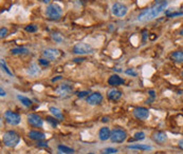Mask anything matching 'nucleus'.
<instances>
[{"instance_id": "32", "label": "nucleus", "mask_w": 183, "mask_h": 154, "mask_svg": "<svg viewBox=\"0 0 183 154\" xmlns=\"http://www.w3.org/2000/svg\"><path fill=\"white\" fill-rule=\"evenodd\" d=\"M125 73H126V74H128V75H132V76H137V75H138L137 72L133 71L132 69H128V70H126Z\"/></svg>"}, {"instance_id": "18", "label": "nucleus", "mask_w": 183, "mask_h": 154, "mask_svg": "<svg viewBox=\"0 0 183 154\" xmlns=\"http://www.w3.org/2000/svg\"><path fill=\"white\" fill-rule=\"evenodd\" d=\"M39 72H40V69L36 63H32V65L29 67V69L27 70V73L30 76H36L37 74H39Z\"/></svg>"}, {"instance_id": "1", "label": "nucleus", "mask_w": 183, "mask_h": 154, "mask_svg": "<svg viewBox=\"0 0 183 154\" xmlns=\"http://www.w3.org/2000/svg\"><path fill=\"white\" fill-rule=\"evenodd\" d=\"M167 6V1L165 0H161V1H158L152 8L147 9V10L143 11L142 13H140L138 16V21L139 22H147L150 20L157 18L158 16L161 14Z\"/></svg>"}, {"instance_id": "45", "label": "nucleus", "mask_w": 183, "mask_h": 154, "mask_svg": "<svg viewBox=\"0 0 183 154\" xmlns=\"http://www.w3.org/2000/svg\"><path fill=\"white\" fill-rule=\"evenodd\" d=\"M182 75H183V72H182Z\"/></svg>"}, {"instance_id": "30", "label": "nucleus", "mask_w": 183, "mask_h": 154, "mask_svg": "<svg viewBox=\"0 0 183 154\" xmlns=\"http://www.w3.org/2000/svg\"><path fill=\"white\" fill-rule=\"evenodd\" d=\"M47 121H49V123H50L53 127L57 126V121H56L55 119L52 118V117H47Z\"/></svg>"}, {"instance_id": "12", "label": "nucleus", "mask_w": 183, "mask_h": 154, "mask_svg": "<svg viewBox=\"0 0 183 154\" xmlns=\"http://www.w3.org/2000/svg\"><path fill=\"white\" fill-rule=\"evenodd\" d=\"M28 123L33 127H41L44 124V121L36 114L28 115Z\"/></svg>"}, {"instance_id": "28", "label": "nucleus", "mask_w": 183, "mask_h": 154, "mask_svg": "<svg viewBox=\"0 0 183 154\" xmlns=\"http://www.w3.org/2000/svg\"><path fill=\"white\" fill-rule=\"evenodd\" d=\"M1 68H2V70H3V71H5L6 73L9 74V75H12V72L8 69V67H6V65H5V62H4L3 59H1Z\"/></svg>"}, {"instance_id": "29", "label": "nucleus", "mask_w": 183, "mask_h": 154, "mask_svg": "<svg viewBox=\"0 0 183 154\" xmlns=\"http://www.w3.org/2000/svg\"><path fill=\"white\" fill-rule=\"evenodd\" d=\"M6 34H8V29H6V28H1V30H0V37L4 38L6 36Z\"/></svg>"}, {"instance_id": "35", "label": "nucleus", "mask_w": 183, "mask_h": 154, "mask_svg": "<svg viewBox=\"0 0 183 154\" xmlns=\"http://www.w3.org/2000/svg\"><path fill=\"white\" fill-rule=\"evenodd\" d=\"M37 146H39V147H48V144H47V142H40V140H38Z\"/></svg>"}, {"instance_id": "10", "label": "nucleus", "mask_w": 183, "mask_h": 154, "mask_svg": "<svg viewBox=\"0 0 183 154\" xmlns=\"http://www.w3.org/2000/svg\"><path fill=\"white\" fill-rule=\"evenodd\" d=\"M44 57L48 60H55L60 57V51L56 49H47L44 51Z\"/></svg>"}, {"instance_id": "2", "label": "nucleus", "mask_w": 183, "mask_h": 154, "mask_svg": "<svg viewBox=\"0 0 183 154\" xmlns=\"http://www.w3.org/2000/svg\"><path fill=\"white\" fill-rule=\"evenodd\" d=\"M19 140H20L19 135L15 131H6L2 135V142H3V144L6 147H10V148L16 147L18 142H19Z\"/></svg>"}, {"instance_id": "24", "label": "nucleus", "mask_w": 183, "mask_h": 154, "mask_svg": "<svg viewBox=\"0 0 183 154\" xmlns=\"http://www.w3.org/2000/svg\"><path fill=\"white\" fill-rule=\"evenodd\" d=\"M17 98L19 99V100L21 101L22 105L26 106V107H30V106L32 105V101H31L30 99L28 98V97H26V96H21V95H17Z\"/></svg>"}, {"instance_id": "31", "label": "nucleus", "mask_w": 183, "mask_h": 154, "mask_svg": "<svg viewBox=\"0 0 183 154\" xmlns=\"http://www.w3.org/2000/svg\"><path fill=\"white\" fill-rule=\"evenodd\" d=\"M52 37H53V39L55 40V41H57V42H62L63 41V38L59 37V35H58V34H53V35H52Z\"/></svg>"}, {"instance_id": "14", "label": "nucleus", "mask_w": 183, "mask_h": 154, "mask_svg": "<svg viewBox=\"0 0 183 154\" xmlns=\"http://www.w3.org/2000/svg\"><path fill=\"white\" fill-rule=\"evenodd\" d=\"M107 96L110 100H117L122 97V92L117 89H111L110 91H108Z\"/></svg>"}, {"instance_id": "36", "label": "nucleus", "mask_w": 183, "mask_h": 154, "mask_svg": "<svg viewBox=\"0 0 183 154\" xmlns=\"http://www.w3.org/2000/svg\"><path fill=\"white\" fill-rule=\"evenodd\" d=\"M180 15H183V13H173V14H168L167 16H168V17H175V16H180Z\"/></svg>"}, {"instance_id": "4", "label": "nucleus", "mask_w": 183, "mask_h": 154, "mask_svg": "<svg viewBox=\"0 0 183 154\" xmlns=\"http://www.w3.org/2000/svg\"><path fill=\"white\" fill-rule=\"evenodd\" d=\"M126 138H127V133H126V131H124L123 129L116 128L111 131V136H110V139H111L112 142L121 144V142H125Z\"/></svg>"}, {"instance_id": "6", "label": "nucleus", "mask_w": 183, "mask_h": 154, "mask_svg": "<svg viewBox=\"0 0 183 154\" xmlns=\"http://www.w3.org/2000/svg\"><path fill=\"white\" fill-rule=\"evenodd\" d=\"M4 119H5L6 123L12 124V126H16V124H20V121H21L20 115L10 110L5 111V113H4Z\"/></svg>"}, {"instance_id": "3", "label": "nucleus", "mask_w": 183, "mask_h": 154, "mask_svg": "<svg viewBox=\"0 0 183 154\" xmlns=\"http://www.w3.org/2000/svg\"><path fill=\"white\" fill-rule=\"evenodd\" d=\"M63 15V9L60 5L56 3H52L49 4L46 9V16L49 18V19L52 20H56L59 19Z\"/></svg>"}, {"instance_id": "43", "label": "nucleus", "mask_w": 183, "mask_h": 154, "mask_svg": "<svg viewBox=\"0 0 183 154\" xmlns=\"http://www.w3.org/2000/svg\"><path fill=\"white\" fill-rule=\"evenodd\" d=\"M42 2H45V3H48L49 1H50V0H41Z\"/></svg>"}, {"instance_id": "16", "label": "nucleus", "mask_w": 183, "mask_h": 154, "mask_svg": "<svg viewBox=\"0 0 183 154\" xmlns=\"http://www.w3.org/2000/svg\"><path fill=\"white\" fill-rule=\"evenodd\" d=\"M108 83L110 86H120L122 83H124V79L121 78L119 75H112L108 79Z\"/></svg>"}, {"instance_id": "23", "label": "nucleus", "mask_w": 183, "mask_h": 154, "mask_svg": "<svg viewBox=\"0 0 183 154\" xmlns=\"http://www.w3.org/2000/svg\"><path fill=\"white\" fill-rule=\"evenodd\" d=\"M11 53L13 55H17V54H28L29 50L26 47H14V49L11 50Z\"/></svg>"}, {"instance_id": "5", "label": "nucleus", "mask_w": 183, "mask_h": 154, "mask_svg": "<svg viewBox=\"0 0 183 154\" xmlns=\"http://www.w3.org/2000/svg\"><path fill=\"white\" fill-rule=\"evenodd\" d=\"M93 52L94 50L92 49V47H90L89 44H85V42L76 44L73 47V53L77 54V55H86V54H91Z\"/></svg>"}, {"instance_id": "8", "label": "nucleus", "mask_w": 183, "mask_h": 154, "mask_svg": "<svg viewBox=\"0 0 183 154\" xmlns=\"http://www.w3.org/2000/svg\"><path fill=\"white\" fill-rule=\"evenodd\" d=\"M133 116L138 119H141V121H145L149 116V111L144 107H138L133 110Z\"/></svg>"}, {"instance_id": "40", "label": "nucleus", "mask_w": 183, "mask_h": 154, "mask_svg": "<svg viewBox=\"0 0 183 154\" xmlns=\"http://www.w3.org/2000/svg\"><path fill=\"white\" fill-rule=\"evenodd\" d=\"M84 60H85L84 58H81V59H80V58H75V59H74V61H84Z\"/></svg>"}, {"instance_id": "19", "label": "nucleus", "mask_w": 183, "mask_h": 154, "mask_svg": "<svg viewBox=\"0 0 183 154\" xmlns=\"http://www.w3.org/2000/svg\"><path fill=\"white\" fill-rule=\"evenodd\" d=\"M171 59L176 62H179V63H182L183 62V52L182 51H176L174 53H171L170 55Z\"/></svg>"}, {"instance_id": "38", "label": "nucleus", "mask_w": 183, "mask_h": 154, "mask_svg": "<svg viewBox=\"0 0 183 154\" xmlns=\"http://www.w3.org/2000/svg\"><path fill=\"white\" fill-rule=\"evenodd\" d=\"M0 91H1V96H2V97H3V96H5L6 94H5V92L3 91V89H2V88H1V89H0Z\"/></svg>"}, {"instance_id": "27", "label": "nucleus", "mask_w": 183, "mask_h": 154, "mask_svg": "<svg viewBox=\"0 0 183 154\" xmlns=\"http://www.w3.org/2000/svg\"><path fill=\"white\" fill-rule=\"evenodd\" d=\"M133 136H135V140H143L144 138H145V134H144V132H137Z\"/></svg>"}, {"instance_id": "9", "label": "nucleus", "mask_w": 183, "mask_h": 154, "mask_svg": "<svg viewBox=\"0 0 183 154\" xmlns=\"http://www.w3.org/2000/svg\"><path fill=\"white\" fill-rule=\"evenodd\" d=\"M72 92H73V89L68 85H62L58 88H56V90H55V93L58 95V96L65 97V98H66V97H69L70 95L72 94Z\"/></svg>"}, {"instance_id": "33", "label": "nucleus", "mask_w": 183, "mask_h": 154, "mask_svg": "<svg viewBox=\"0 0 183 154\" xmlns=\"http://www.w3.org/2000/svg\"><path fill=\"white\" fill-rule=\"evenodd\" d=\"M39 63L40 65H49V60L48 59H39Z\"/></svg>"}, {"instance_id": "41", "label": "nucleus", "mask_w": 183, "mask_h": 154, "mask_svg": "<svg viewBox=\"0 0 183 154\" xmlns=\"http://www.w3.org/2000/svg\"><path fill=\"white\" fill-rule=\"evenodd\" d=\"M60 78H62V77L58 76L57 78H53V79H52V81H56V80H58V79H60Z\"/></svg>"}, {"instance_id": "15", "label": "nucleus", "mask_w": 183, "mask_h": 154, "mask_svg": "<svg viewBox=\"0 0 183 154\" xmlns=\"http://www.w3.org/2000/svg\"><path fill=\"white\" fill-rule=\"evenodd\" d=\"M152 138H153V140H155V142L162 144V142H164L167 139V135L164 132H161V131H159V132H155V133H153Z\"/></svg>"}, {"instance_id": "20", "label": "nucleus", "mask_w": 183, "mask_h": 154, "mask_svg": "<svg viewBox=\"0 0 183 154\" xmlns=\"http://www.w3.org/2000/svg\"><path fill=\"white\" fill-rule=\"evenodd\" d=\"M127 148L133 149V150H143V151H148L152 149L150 146H148V145H130Z\"/></svg>"}, {"instance_id": "42", "label": "nucleus", "mask_w": 183, "mask_h": 154, "mask_svg": "<svg viewBox=\"0 0 183 154\" xmlns=\"http://www.w3.org/2000/svg\"><path fill=\"white\" fill-rule=\"evenodd\" d=\"M103 121H108V117H104V118H103Z\"/></svg>"}, {"instance_id": "13", "label": "nucleus", "mask_w": 183, "mask_h": 154, "mask_svg": "<svg viewBox=\"0 0 183 154\" xmlns=\"http://www.w3.org/2000/svg\"><path fill=\"white\" fill-rule=\"evenodd\" d=\"M110 136H111V131H110V129L108 128V127H103V128H101L100 132H99V138L103 140V142H105V140L109 139Z\"/></svg>"}, {"instance_id": "34", "label": "nucleus", "mask_w": 183, "mask_h": 154, "mask_svg": "<svg viewBox=\"0 0 183 154\" xmlns=\"http://www.w3.org/2000/svg\"><path fill=\"white\" fill-rule=\"evenodd\" d=\"M87 94H89V92H88V91H83V92H80V93H78L77 96H78V97H85Z\"/></svg>"}, {"instance_id": "17", "label": "nucleus", "mask_w": 183, "mask_h": 154, "mask_svg": "<svg viewBox=\"0 0 183 154\" xmlns=\"http://www.w3.org/2000/svg\"><path fill=\"white\" fill-rule=\"evenodd\" d=\"M28 135L31 139H35V140H42V139H45V137H46L44 133L38 132V131H30Z\"/></svg>"}, {"instance_id": "37", "label": "nucleus", "mask_w": 183, "mask_h": 154, "mask_svg": "<svg viewBox=\"0 0 183 154\" xmlns=\"http://www.w3.org/2000/svg\"><path fill=\"white\" fill-rule=\"evenodd\" d=\"M149 95H150V97H152V98H155V92L152 91V90H151V91H149Z\"/></svg>"}, {"instance_id": "39", "label": "nucleus", "mask_w": 183, "mask_h": 154, "mask_svg": "<svg viewBox=\"0 0 183 154\" xmlns=\"http://www.w3.org/2000/svg\"><path fill=\"white\" fill-rule=\"evenodd\" d=\"M179 147H180V148L183 149V139H181V140L179 142Z\"/></svg>"}, {"instance_id": "25", "label": "nucleus", "mask_w": 183, "mask_h": 154, "mask_svg": "<svg viewBox=\"0 0 183 154\" xmlns=\"http://www.w3.org/2000/svg\"><path fill=\"white\" fill-rule=\"evenodd\" d=\"M102 154H114L117 152V150L116 148H105L101 151Z\"/></svg>"}, {"instance_id": "44", "label": "nucleus", "mask_w": 183, "mask_h": 154, "mask_svg": "<svg viewBox=\"0 0 183 154\" xmlns=\"http://www.w3.org/2000/svg\"><path fill=\"white\" fill-rule=\"evenodd\" d=\"M58 154H63V153H62V152H59V153H58Z\"/></svg>"}, {"instance_id": "22", "label": "nucleus", "mask_w": 183, "mask_h": 154, "mask_svg": "<svg viewBox=\"0 0 183 154\" xmlns=\"http://www.w3.org/2000/svg\"><path fill=\"white\" fill-rule=\"evenodd\" d=\"M57 148H58V150H59V152H62L64 154H73L74 153L73 149L69 148V147H67V146H64V145H59Z\"/></svg>"}, {"instance_id": "26", "label": "nucleus", "mask_w": 183, "mask_h": 154, "mask_svg": "<svg viewBox=\"0 0 183 154\" xmlns=\"http://www.w3.org/2000/svg\"><path fill=\"white\" fill-rule=\"evenodd\" d=\"M38 30V26H35V24H29V26H26V31L27 32H30V33H34Z\"/></svg>"}, {"instance_id": "7", "label": "nucleus", "mask_w": 183, "mask_h": 154, "mask_svg": "<svg viewBox=\"0 0 183 154\" xmlns=\"http://www.w3.org/2000/svg\"><path fill=\"white\" fill-rule=\"evenodd\" d=\"M111 11H112V14L117 16V17H124V16H126V14H127L128 9L127 6H125L124 4L117 2V3H114L113 5H112Z\"/></svg>"}, {"instance_id": "21", "label": "nucleus", "mask_w": 183, "mask_h": 154, "mask_svg": "<svg viewBox=\"0 0 183 154\" xmlns=\"http://www.w3.org/2000/svg\"><path fill=\"white\" fill-rule=\"evenodd\" d=\"M50 111H51V113L53 114V116L55 117V118H58V119H63V118H64L62 111H60L59 109H57V108H55V107H50Z\"/></svg>"}, {"instance_id": "11", "label": "nucleus", "mask_w": 183, "mask_h": 154, "mask_svg": "<svg viewBox=\"0 0 183 154\" xmlns=\"http://www.w3.org/2000/svg\"><path fill=\"white\" fill-rule=\"evenodd\" d=\"M103 101V96H102L101 93L99 92H94L92 93L91 95H89L87 98V103L91 106H96L100 105V103Z\"/></svg>"}]
</instances>
